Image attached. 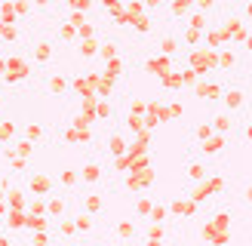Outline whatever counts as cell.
<instances>
[{
	"label": "cell",
	"mask_w": 252,
	"mask_h": 246,
	"mask_svg": "<svg viewBox=\"0 0 252 246\" xmlns=\"http://www.w3.org/2000/svg\"><path fill=\"white\" fill-rule=\"evenodd\" d=\"M243 135H246V139L252 142V123H249V126H246V132H243Z\"/></svg>",
	"instance_id": "7a4b0ae2"
},
{
	"label": "cell",
	"mask_w": 252,
	"mask_h": 246,
	"mask_svg": "<svg viewBox=\"0 0 252 246\" xmlns=\"http://www.w3.org/2000/svg\"><path fill=\"white\" fill-rule=\"evenodd\" d=\"M224 105H228V108H240L243 105V92L240 90H231L228 95H224Z\"/></svg>",
	"instance_id": "6da1fadb"
},
{
	"label": "cell",
	"mask_w": 252,
	"mask_h": 246,
	"mask_svg": "<svg viewBox=\"0 0 252 246\" xmlns=\"http://www.w3.org/2000/svg\"><path fill=\"white\" fill-rule=\"evenodd\" d=\"M249 200H252V191H249Z\"/></svg>",
	"instance_id": "3957f363"
}]
</instances>
